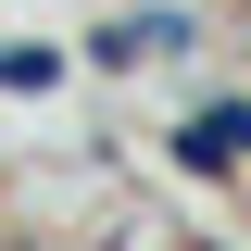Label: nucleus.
Returning <instances> with one entry per match:
<instances>
[{"mask_svg": "<svg viewBox=\"0 0 251 251\" xmlns=\"http://www.w3.org/2000/svg\"><path fill=\"white\" fill-rule=\"evenodd\" d=\"M176 163L188 176H239L251 163V100H201V113L176 126Z\"/></svg>", "mask_w": 251, "mask_h": 251, "instance_id": "obj_1", "label": "nucleus"}, {"mask_svg": "<svg viewBox=\"0 0 251 251\" xmlns=\"http://www.w3.org/2000/svg\"><path fill=\"white\" fill-rule=\"evenodd\" d=\"M50 75H63L50 50H13V38H0V88H50Z\"/></svg>", "mask_w": 251, "mask_h": 251, "instance_id": "obj_2", "label": "nucleus"}]
</instances>
